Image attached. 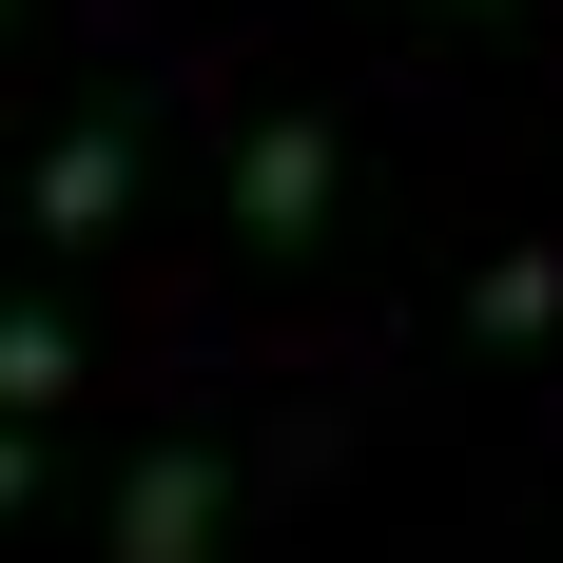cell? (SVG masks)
<instances>
[{"mask_svg": "<svg viewBox=\"0 0 563 563\" xmlns=\"http://www.w3.org/2000/svg\"><path fill=\"white\" fill-rule=\"evenodd\" d=\"M214 525H233V466L214 448H156V466H117V544L98 563H214Z\"/></svg>", "mask_w": 563, "mask_h": 563, "instance_id": "1", "label": "cell"}, {"mask_svg": "<svg viewBox=\"0 0 563 563\" xmlns=\"http://www.w3.org/2000/svg\"><path fill=\"white\" fill-rule=\"evenodd\" d=\"M311 214H331V117H253L233 136V233L253 253H311Z\"/></svg>", "mask_w": 563, "mask_h": 563, "instance_id": "2", "label": "cell"}, {"mask_svg": "<svg viewBox=\"0 0 563 563\" xmlns=\"http://www.w3.org/2000/svg\"><path fill=\"white\" fill-rule=\"evenodd\" d=\"M117 214H136V117H78V136H40V233H58V253H98Z\"/></svg>", "mask_w": 563, "mask_h": 563, "instance_id": "3", "label": "cell"}, {"mask_svg": "<svg viewBox=\"0 0 563 563\" xmlns=\"http://www.w3.org/2000/svg\"><path fill=\"white\" fill-rule=\"evenodd\" d=\"M58 389H78V331L58 311H0V428H40Z\"/></svg>", "mask_w": 563, "mask_h": 563, "instance_id": "4", "label": "cell"}, {"mask_svg": "<svg viewBox=\"0 0 563 563\" xmlns=\"http://www.w3.org/2000/svg\"><path fill=\"white\" fill-rule=\"evenodd\" d=\"M563 331V253H506V273H486V350H544Z\"/></svg>", "mask_w": 563, "mask_h": 563, "instance_id": "5", "label": "cell"}, {"mask_svg": "<svg viewBox=\"0 0 563 563\" xmlns=\"http://www.w3.org/2000/svg\"><path fill=\"white\" fill-rule=\"evenodd\" d=\"M0 506H40V428H0Z\"/></svg>", "mask_w": 563, "mask_h": 563, "instance_id": "6", "label": "cell"}]
</instances>
